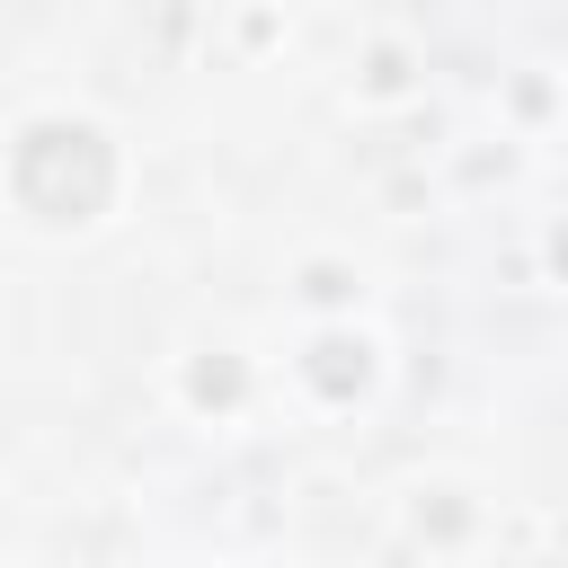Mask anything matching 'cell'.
<instances>
[{"mask_svg":"<svg viewBox=\"0 0 568 568\" xmlns=\"http://www.w3.org/2000/svg\"><path fill=\"white\" fill-rule=\"evenodd\" d=\"M115 186V160L89 124H36L27 151H18V195L44 213V222H89Z\"/></svg>","mask_w":568,"mask_h":568,"instance_id":"6da1fadb","label":"cell"}]
</instances>
